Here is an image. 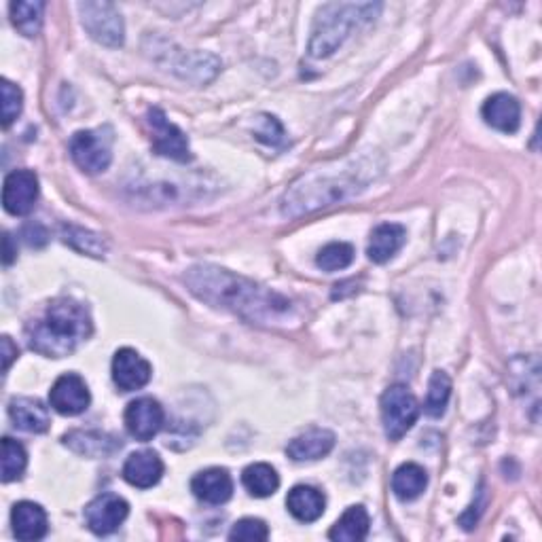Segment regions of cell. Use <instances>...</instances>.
<instances>
[{"mask_svg":"<svg viewBox=\"0 0 542 542\" xmlns=\"http://www.w3.org/2000/svg\"><path fill=\"white\" fill-rule=\"evenodd\" d=\"M191 492L197 500L206 504H225L233 494V479L225 468H206V471L197 473L191 481Z\"/></svg>","mask_w":542,"mask_h":542,"instance_id":"d6986e66","label":"cell"},{"mask_svg":"<svg viewBox=\"0 0 542 542\" xmlns=\"http://www.w3.org/2000/svg\"><path fill=\"white\" fill-rule=\"evenodd\" d=\"M164 475V462H161L157 451L142 449L132 454L123 464V479L138 490H149L157 485Z\"/></svg>","mask_w":542,"mask_h":542,"instance_id":"2e32d148","label":"cell"},{"mask_svg":"<svg viewBox=\"0 0 542 542\" xmlns=\"http://www.w3.org/2000/svg\"><path fill=\"white\" fill-rule=\"evenodd\" d=\"M11 523H13V534L24 542L41 540L49 530L45 509L41 507V504L30 502V500L15 504L11 513Z\"/></svg>","mask_w":542,"mask_h":542,"instance_id":"ffe728a7","label":"cell"},{"mask_svg":"<svg viewBox=\"0 0 542 542\" xmlns=\"http://www.w3.org/2000/svg\"><path fill=\"white\" fill-rule=\"evenodd\" d=\"M426 485H428V475L420 464L407 462L394 471L392 492L396 498L403 500V502H411L415 498H420L426 490Z\"/></svg>","mask_w":542,"mask_h":542,"instance_id":"cb8c5ba5","label":"cell"},{"mask_svg":"<svg viewBox=\"0 0 542 542\" xmlns=\"http://www.w3.org/2000/svg\"><path fill=\"white\" fill-rule=\"evenodd\" d=\"M335 435L327 428H310L286 445V456L295 462H314L331 454Z\"/></svg>","mask_w":542,"mask_h":542,"instance_id":"e0dca14e","label":"cell"},{"mask_svg":"<svg viewBox=\"0 0 542 542\" xmlns=\"http://www.w3.org/2000/svg\"><path fill=\"white\" fill-rule=\"evenodd\" d=\"M257 138L261 142H267V144H280L284 140V132H282V125L278 123L276 117H269V115H263L261 117V128L257 130Z\"/></svg>","mask_w":542,"mask_h":542,"instance_id":"836d02e7","label":"cell"},{"mask_svg":"<svg viewBox=\"0 0 542 542\" xmlns=\"http://www.w3.org/2000/svg\"><path fill=\"white\" fill-rule=\"evenodd\" d=\"M405 240H407V231L403 225L384 223L373 229L367 255L373 263H386L403 248Z\"/></svg>","mask_w":542,"mask_h":542,"instance_id":"7402d4cb","label":"cell"},{"mask_svg":"<svg viewBox=\"0 0 542 542\" xmlns=\"http://www.w3.org/2000/svg\"><path fill=\"white\" fill-rule=\"evenodd\" d=\"M242 483L250 496L269 498L278 492L280 477H278L274 466H269L265 462H257V464H250L242 473Z\"/></svg>","mask_w":542,"mask_h":542,"instance_id":"484cf974","label":"cell"},{"mask_svg":"<svg viewBox=\"0 0 542 542\" xmlns=\"http://www.w3.org/2000/svg\"><path fill=\"white\" fill-rule=\"evenodd\" d=\"M62 233H64V242L70 244L75 250L83 252V255L98 257V259L106 255V244L100 236H96V233L79 229V227H64Z\"/></svg>","mask_w":542,"mask_h":542,"instance_id":"f546056e","label":"cell"},{"mask_svg":"<svg viewBox=\"0 0 542 542\" xmlns=\"http://www.w3.org/2000/svg\"><path fill=\"white\" fill-rule=\"evenodd\" d=\"M0 89H3V125L9 128V125L22 113L24 94H22V89L15 83H11L9 79H3Z\"/></svg>","mask_w":542,"mask_h":542,"instance_id":"1f68e13d","label":"cell"},{"mask_svg":"<svg viewBox=\"0 0 542 542\" xmlns=\"http://www.w3.org/2000/svg\"><path fill=\"white\" fill-rule=\"evenodd\" d=\"M11 22L28 39L41 32L45 3H11Z\"/></svg>","mask_w":542,"mask_h":542,"instance_id":"4316f807","label":"cell"},{"mask_svg":"<svg viewBox=\"0 0 542 542\" xmlns=\"http://www.w3.org/2000/svg\"><path fill=\"white\" fill-rule=\"evenodd\" d=\"M369 526H371V519H369L367 509L360 507V504H354V507H350L339 517V521L329 532V538L337 542L365 540L369 534Z\"/></svg>","mask_w":542,"mask_h":542,"instance_id":"d4e9b609","label":"cell"},{"mask_svg":"<svg viewBox=\"0 0 542 542\" xmlns=\"http://www.w3.org/2000/svg\"><path fill=\"white\" fill-rule=\"evenodd\" d=\"M382 424L390 441L403 439L413 424L420 418L418 399L409 392L407 386H390L382 396Z\"/></svg>","mask_w":542,"mask_h":542,"instance_id":"5b68a950","label":"cell"},{"mask_svg":"<svg viewBox=\"0 0 542 542\" xmlns=\"http://www.w3.org/2000/svg\"><path fill=\"white\" fill-rule=\"evenodd\" d=\"M149 125L153 130V149L157 155L174 159V161L191 159L187 136L183 134V130H178L172 121H168V117L164 115L161 108H151Z\"/></svg>","mask_w":542,"mask_h":542,"instance_id":"9c48e42d","label":"cell"},{"mask_svg":"<svg viewBox=\"0 0 542 542\" xmlns=\"http://www.w3.org/2000/svg\"><path fill=\"white\" fill-rule=\"evenodd\" d=\"M49 403L58 413L72 418V415L87 411L89 403H92V394H89V388L81 375L66 373L51 386Z\"/></svg>","mask_w":542,"mask_h":542,"instance_id":"8fae6325","label":"cell"},{"mask_svg":"<svg viewBox=\"0 0 542 542\" xmlns=\"http://www.w3.org/2000/svg\"><path fill=\"white\" fill-rule=\"evenodd\" d=\"M269 538V530L265 526V521L255 519V517H246L240 519L236 526L229 532V540H244V542H263Z\"/></svg>","mask_w":542,"mask_h":542,"instance_id":"d6a6232c","label":"cell"},{"mask_svg":"<svg viewBox=\"0 0 542 542\" xmlns=\"http://www.w3.org/2000/svg\"><path fill=\"white\" fill-rule=\"evenodd\" d=\"M9 418L17 428L34 432V435L45 432L51 424L47 407H43L41 401L26 399V396H20V399H13L9 403Z\"/></svg>","mask_w":542,"mask_h":542,"instance_id":"603a6c76","label":"cell"},{"mask_svg":"<svg viewBox=\"0 0 542 542\" xmlns=\"http://www.w3.org/2000/svg\"><path fill=\"white\" fill-rule=\"evenodd\" d=\"M28 466V454L22 447V443H17L9 437L3 439V481H20L26 473Z\"/></svg>","mask_w":542,"mask_h":542,"instance_id":"f1b7e54d","label":"cell"},{"mask_svg":"<svg viewBox=\"0 0 542 542\" xmlns=\"http://www.w3.org/2000/svg\"><path fill=\"white\" fill-rule=\"evenodd\" d=\"M130 507L121 496L117 494H102L94 498L85 507V521L87 528L98 536L113 534L121 523L128 519Z\"/></svg>","mask_w":542,"mask_h":542,"instance_id":"30bf717a","label":"cell"},{"mask_svg":"<svg viewBox=\"0 0 542 542\" xmlns=\"http://www.w3.org/2000/svg\"><path fill=\"white\" fill-rule=\"evenodd\" d=\"M39 200V178L32 170H15L5 178L3 206L13 216H24L32 212Z\"/></svg>","mask_w":542,"mask_h":542,"instance_id":"7c38bea8","label":"cell"},{"mask_svg":"<svg viewBox=\"0 0 542 542\" xmlns=\"http://www.w3.org/2000/svg\"><path fill=\"white\" fill-rule=\"evenodd\" d=\"M382 5L373 3H331L324 5L312 28L310 39V56L312 58H329L346 43L350 32L358 26L373 22Z\"/></svg>","mask_w":542,"mask_h":542,"instance_id":"277c9868","label":"cell"},{"mask_svg":"<svg viewBox=\"0 0 542 542\" xmlns=\"http://www.w3.org/2000/svg\"><path fill=\"white\" fill-rule=\"evenodd\" d=\"M189 291L216 310H227L252 324L282 327L295 318L293 301L216 265H193L187 269Z\"/></svg>","mask_w":542,"mask_h":542,"instance_id":"6da1fadb","label":"cell"},{"mask_svg":"<svg viewBox=\"0 0 542 542\" xmlns=\"http://www.w3.org/2000/svg\"><path fill=\"white\" fill-rule=\"evenodd\" d=\"M327 507L324 494L312 485H297L286 496V509L297 521L312 523L318 521Z\"/></svg>","mask_w":542,"mask_h":542,"instance_id":"44dd1931","label":"cell"},{"mask_svg":"<svg viewBox=\"0 0 542 542\" xmlns=\"http://www.w3.org/2000/svg\"><path fill=\"white\" fill-rule=\"evenodd\" d=\"M15 259V252L11 248V236H5V265H11Z\"/></svg>","mask_w":542,"mask_h":542,"instance_id":"d590c367","label":"cell"},{"mask_svg":"<svg viewBox=\"0 0 542 542\" xmlns=\"http://www.w3.org/2000/svg\"><path fill=\"white\" fill-rule=\"evenodd\" d=\"M176 60H170V70L176 72L178 77H183L185 81H195V83H208L212 81L221 70V60L210 56V53H200V51H176L174 53Z\"/></svg>","mask_w":542,"mask_h":542,"instance_id":"9a60e30c","label":"cell"},{"mask_svg":"<svg viewBox=\"0 0 542 542\" xmlns=\"http://www.w3.org/2000/svg\"><path fill=\"white\" fill-rule=\"evenodd\" d=\"M79 13L83 28L96 43L106 47L123 45V17L113 3H79Z\"/></svg>","mask_w":542,"mask_h":542,"instance_id":"52a82bcc","label":"cell"},{"mask_svg":"<svg viewBox=\"0 0 542 542\" xmlns=\"http://www.w3.org/2000/svg\"><path fill=\"white\" fill-rule=\"evenodd\" d=\"M352 261H354V248L346 242H331L324 246L316 257L318 267L324 271L346 269Z\"/></svg>","mask_w":542,"mask_h":542,"instance_id":"4dcf8cb0","label":"cell"},{"mask_svg":"<svg viewBox=\"0 0 542 542\" xmlns=\"http://www.w3.org/2000/svg\"><path fill=\"white\" fill-rule=\"evenodd\" d=\"M70 155L87 174H100L113 159V134L104 130H81L70 138Z\"/></svg>","mask_w":542,"mask_h":542,"instance_id":"8992f818","label":"cell"},{"mask_svg":"<svg viewBox=\"0 0 542 542\" xmlns=\"http://www.w3.org/2000/svg\"><path fill=\"white\" fill-rule=\"evenodd\" d=\"M481 115L490 128L502 134H515L521 123V106L515 96L494 94L492 98L485 100Z\"/></svg>","mask_w":542,"mask_h":542,"instance_id":"ac0fdd59","label":"cell"},{"mask_svg":"<svg viewBox=\"0 0 542 542\" xmlns=\"http://www.w3.org/2000/svg\"><path fill=\"white\" fill-rule=\"evenodd\" d=\"M17 356H20V352H17V348L13 346V341L9 337H3V371L5 373L11 369V363Z\"/></svg>","mask_w":542,"mask_h":542,"instance_id":"e575fe53","label":"cell"},{"mask_svg":"<svg viewBox=\"0 0 542 542\" xmlns=\"http://www.w3.org/2000/svg\"><path fill=\"white\" fill-rule=\"evenodd\" d=\"M123 422L136 441L147 443L153 437H157L159 430L164 428L166 413L164 407L159 405V401L151 399V396H142V399L132 401L128 409H125Z\"/></svg>","mask_w":542,"mask_h":542,"instance_id":"ba28073f","label":"cell"},{"mask_svg":"<svg viewBox=\"0 0 542 542\" xmlns=\"http://www.w3.org/2000/svg\"><path fill=\"white\" fill-rule=\"evenodd\" d=\"M151 363L136 350L121 348L113 358V382L121 392H134L151 382Z\"/></svg>","mask_w":542,"mask_h":542,"instance_id":"4fadbf2b","label":"cell"},{"mask_svg":"<svg viewBox=\"0 0 542 542\" xmlns=\"http://www.w3.org/2000/svg\"><path fill=\"white\" fill-rule=\"evenodd\" d=\"M94 333V322L87 307L72 299H53L41 318L28 324V346L47 358H64L75 352Z\"/></svg>","mask_w":542,"mask_h":542,"instance_id":"3957f363","label":"cell"},{"mask_svg":"<svg viewBox=\"0 0 542 542\" xmlns=\"http://www.w3.org/2000/svg\"><path fill=\"white\" fill-rule=\"evenodd\" d=\"M451 396V379L443 371H435L428 382V394H426V403L424 411L428 418H441L447 409Z\"/></svg>","mask_w":542,"mask_h":542,"instance_id":"83f0119b","label":"cell"},{"mask_svg":"<svg viewBox=\"0 0 542 542\" xmlns=\"http://www.w3.org/2000/svg\"><path fill=\"white\" fill-rule=\"evenodd\" d=\"M377 174L379 168L369 155L348 159L333 168L314 170L297 180L291 191H286L280 210L284 216L297 219L301 214L348 202L363 193Z\"/></svg>","mask_w":542,"mask_h":542,"instance_id":"7a4b0ae2","label":"cell"},{"mask_svg":"<svg viewBox=\"0 0 542 542\" xmlns=\"http://www.w3.org/2000/svg\"><path fill=\"white\" fill-rule=\"evenodd\" d=\"M64 445L85 458H111L121 449V439L102 430H72L64 437Z\"/></svg>","mask_w":542,"mask_h":542,"instance_id":"5bb4252c","label":"cell"}]
</instances>
